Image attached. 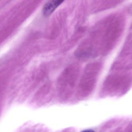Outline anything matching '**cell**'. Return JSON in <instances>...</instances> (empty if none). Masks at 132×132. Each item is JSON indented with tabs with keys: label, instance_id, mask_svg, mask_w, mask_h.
Masks as SVG:
<instances>
[{
	"label": "cell",
	"instance_id": "6da1fadb",
	"mask_svg": "<svg viewBox=\"0 0 132 132\" xmlns=\"http://www.w3.org/2000/svg\"><path fill=\"white\" fill-rule=\"evenodd\" d=\"M63 2V1L54 0L48 2L44 6L43 9V14L45 16H49Z\"/></svg>",
	"mask_w": 132,
	"mask_h": 132
},
{
	"label": "cell",
	"instance_id": "7a4b0ae2",
	"mask_svg": "<svg viewBox=\"0 0 132 132\" xmlns=\"http://www.w3.org/2000/svg\"><path fill=\"white\" fill-rule=\"evenodd\" d=\"M81 132H95V131L92 129H89L84 130V131Z\"/></svg>",
	"mask_w": 132,
	"mask_h": 132
}]
</instances>
